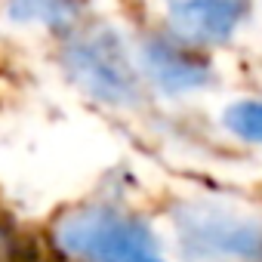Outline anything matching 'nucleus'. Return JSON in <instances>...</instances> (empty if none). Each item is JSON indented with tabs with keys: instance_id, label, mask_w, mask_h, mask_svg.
<instances>
[{
	"instance_id": "f257e3e1",
	"label": "nucleus",
	"mask_w": 262,
	"mask_h": 262,
	"mask_svg": "<svg viewBox=\"0 0 262 262\" xmlns=\"http://www.w3.org/2000/svg\"><path fill=\"white\" fill-rule=\"evenodd\" d=\"M56 247L77 262H164L151 228L108 207L74 210L53 231Z\"/></svg>"
},
{
	"instance_id": "f03ea898",
	"label": "nucleus",
	"mask_w": 262,
	"mask_h": 262,
	"mask_svg": "<svg viewBox=\"0 0 262 262\" xmlns=\"http://www.w3.org/2000/svg\"><path fill=\"white\" fill-rule=\"evenodd\" d=\"M62 65L68 77L93 99L108 105H136L139 77L114 31L96 28L77 34L62 50Z\"/></svg>"
},
{
	"instance_id": "7ed1b4c3",
	"label": "nucleus",
	"mask_w": 262,
	"mask_h": 262,
	"mask_svg": "<svg viewBox=\"0 0 262 262\" xmlns=\"http://www.w3.org/2000/svg\"><path fill=\"white\" fill-rule=\"evenodd\" d=\"M182 247L198 262H262V222L222 210L179 213Z\"/></svg>"
},
{
	"instance_id": "20e7f679",
	"label": "nucleus",
	"mask_w": 262,
	"mask_h": 262,
	"mask_svg": "<svg viewBox=\"0 0 262 262\" xmlns=\"http://www.w3.org/2000/svg\"><path fill=\"white\" fill-rule=\"evenodd\" d=\"M253 0H170L167 19L176 40L201 50L228 43L250 16Z\"/></svg>"
},
{
	"instance_id": "39448f33",
	"label": "nucleus",
	"mask_w": 262,
	"mask_h": 262,
	"mask_svg": "<svg viewBox=\"0 0 262 262\" xmlns=\"http://www.w3.org/2000/svg\"><path fill=\"white\" fill-rule=\"evenodd\" d=\"M139 59H142V68L145 74L151 77V83L161 90V93H191V90H201L210 83L213 71H210V62L188 43L176 40L173 34H155L142 43L139 50Z\"/></svg>"
},
{
	"instance_id": "423d86ee",
	"label": "nucleus",
	"mask_w": 262,
	"mask_h": 262,
	"mask_svg": "<svg viewBox=\"0 0 262 262\" xmlns=\"http://www.w3.org/2000/svg\"><path fill=\"white\" fill-rule=\"evenodd\" d=\"M80 0H7V16L19 25H43L50 31H71L80 22Z\"/></svg>"
},
{
	"instance_id": "0eeeda50",
	"label": "nucleus",
	"mask_w": 262,
	"mask_h": 262,
	"mask_svg": "<svg viewBox=\"0 0 262 262\" xmlns=\"http://www.w3.org/2000/svg\"><path fill=\"white\" fill-rule=\"evenodd\" d=\"M222 123L244 142L262 145V99H244L222 111Z\"/></svg>"
},
{
	"instance_id": "6e6552de",
	"label": "nucleus",
	"mask_w": 262,
	"mask_h": 262,
	"mask_svg": "<svg viewBox=\"0 0 262 262\" xmlns=\"http://www.w3.org/2000/svg\"><path fill=\"white\" fill-rule=\"evenodd\" d=\"M19 259V244L13 237V231L0 222V262H16Z\"/></svg>"
}]
</instances>
